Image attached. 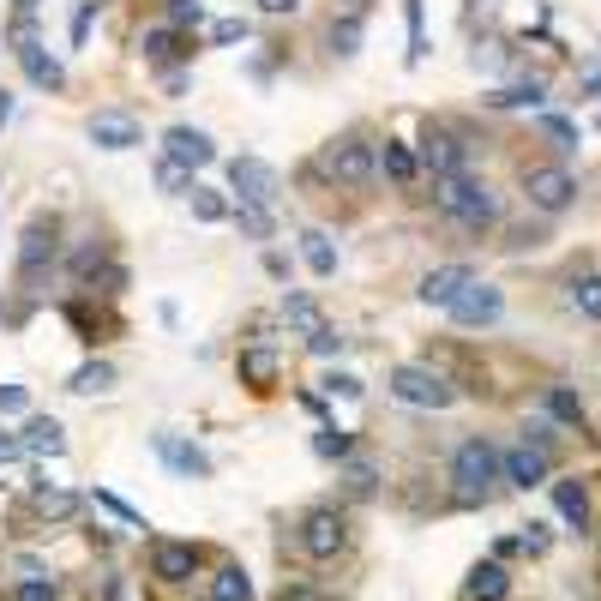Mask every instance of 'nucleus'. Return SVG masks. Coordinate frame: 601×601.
Returning a JSON list of instances; mask_svg holds the SVG:
<instances>
[{"label": "nucleus", "instance_id": "1", "mask_svg": "<svg viewBox=\"0 0 601 601\" xmlns=\"http://www.w3.org/2000/svg\"><path fill=\"white\" fill-rule=\"evenodd\" d=\"M433 199H439V217H445V223H458L463 234H488L493 223H500V199H493V187L475 181V174L439 181Z\"/></svg>", "mask_w": 601, "mask_h": 601}, {"label": "nucleus", "instance_id": "2", "mask_svg": "<svg viewBox=\"0 0 601 601\" xmlns=\"http://www.w3.org/2000/svg\"><path fill=\"white\" fill-rule=\"evenodd\" d=\"M451 481H458V500H463V505H488V500H493V488L505 481V469H500V445H493L488 433L463 439V445L451 451Z\"/></svg>", "mask_w": 601, "mask_h": 601}, {"label": "nucleus", "instance_id": "3", "mask_svg": "<svg viewBox=\"0 0 601 601\" xmlns=\"http://www.w3.org/2000/svg\"><path fill=\"white\" fill-rule=\"evenodd\" d=\"M391 398L409 403V409H451V398L458 391L445 385V373H433V368H421V361H403V368H391Z\"/></svg>", "mask_w": 601, "mask_h": 601}, {"label": "nucleus", "instance_id": "4", "mask_svg": "<svg viewBox=\"0 0 601 601\" xmlns=\"http://www.w3.org/2000/svg\"><path fill=\"white\" fill-rule=\"evenodd\" d=\"M415 157H421V174H433V187L469 174V139L458 127H428V139L415 144Z\"/></svg>", "mask_w": 601, "mask_h": 601}, {"label": "nucleus", "instance_id": "5", "mask_svg": "<svg viewBox=\"0 0 601 601\" xmlns=\"http://www.w3.org/2000/svg\"><path fill=\"white\" fill-rule=\"evenodd\" d=\"M523 199H530L541 217H560L578 204V174L560 169V163H535V169H523Z\"/></svg>", "mask_w": 601, "mask_h": 601}, {"label": "nucleus", "instance_id": "6", "mask_svg": "<svg viewBox=\"0 0 601 601\" xmlns=\"http://www.w3.org/2000/svg\"><path fill=\"white\" fill-rule=\"evenodd\" d=\"M325 174L337 187H368L373 174H379V144L368 139H337L331 151H325Z\"/></svg>", "mask_w": 601, "mask_h": 601}, {"label": "nucleus", "instance_id": "7", "mask_svg": "<svg viewBox=\"0 0 601 601\" xmlns=\"http://www.w3.org/2000/svg\"><path fill=\"white\" fill-rule=\"evenodd\" d=\"M229 187L241 204H253V211H271L277 193H283V181H277L271 163H259V157H234L229 163Z\"/></svg>", "mask_w": 601, "mask_h": 601}, {"label": "nucleus", "instance_id": "8", "mask_svg": "<svg viewBox=\"0 0 601 601\" xmlns=\"http://www.w3.org/2000/svg\"><path fill=\"white\" fill-rule=\"evenodd\" d=\"M445 313H451V325H463V331H493L505 319V296L493 283H469Z\"/></svg>", "mask_w": 601, "mask_h": 601}, {"label": "nucleus", "instance_id": "9", "mask_svg": "<svg viewBox=\"0 0 601 601\" xmlns=\"http://www.w3.org/2000/svg\"><path fill=\"white\" fill-rule=\"evenodd\" d=\"M343 541H349V523H343V511H331V505H313L301 518V548L313 553V560H331V553H343Z\"/></svg>", "mask_w": 601, "mask_h": 601}, {"label": "nucleus", "instance_id": "10", "mask_svg": "<svg viewBox=\"0 0 601 601\" xmlns=\"http://www.w3.org/2000/svg\"><path fill=\"white\" fill-rule=\"evenodd\" d=\"M54 253H61V223H54V217H31V229H24V241H19V271L37 277Z\"/></svg>", "mask_w": 601, "mask_h": 601}, {"label": "nucleus", "instance_id": "11", "mask_svg": "<svg viewBox=\"0 0 601 601\" xmlns=\"http://www.w3.org/2000/svg\"><path fill=\"white\" fill-rule=\"evenodd\" d=\"M163 157H169L174 169L193 174V169H204V163H217V144L204 139L199 127H169V133H163Z\"/></svg>", "mask_w": 601, "mask_h": 601}, {"label": "nucleus", "instance_id": "12", "mask_svg": "<svg viewBox=\"0 0 601 601\" xmlns=\"http://www.w3.org/2000/svg\"><path fill=\"white\" fill-rule=\"evenodd\" d=\"M500 469H505L511 488H541V481L553 475V458L535 445H511V451H500Z\"/></svg>", "mask_w": 601, "mask_h": 601}, {"label": "nucleus", "instance_id": "13", "mask_svg": "<svg viewBox=\"0 0 601 601\" xmlns=\"http://www.w3.org/2000/svg\"><path fill=\"white\" fill-rule=\"evenodd\" d=\"M151 445H157V458H163V463H169L181 481H193V475H211V458H204V451L193 445V439H181V433H157Z\"/></svg>", "mask_w": 601, "mask_h": 601}, {"label": "nucleus", "instance_id": "14", "mask_svg": "<svg viewBox=\"0 0 601 601\" xmlns=\"http://www.w3.org/2000/svg\"><path fill=\"white\" fill-rule=\"evenodd\" d=\"M193 571H199V548H193V541H157V548H151V578L187 583Z\"/></svg>", "mask_w": 601, "mask_h": 601}, {"label": "nucleus", "instance_id": "15", "mask_svg": "<svg viewBox=\"0 0 601 601\" xmlns=\"http://www.w3.org/2000/svg\"><path fill=\"white\" fill-rule=\"evenodd\" d=\"M469 283H475V271H469V266H433L428 277H421V289H415V296L428 301V307H451Z\"/></svg>", "mask_w": 601, "mask_h": 601}, {"label": "nucleus", "instance_id": "16", "mask_svg": "<svg viewBox=\"0 0 601 601\" xmlns=\"http://www.w3.org/2000/svg\"><path fill=\"white\" fill-rule=\"evenodd\" d=\"M91 139L102 144V151H133V144H144V127L133 121V114L102 109V114H91Z\"/></svg>", "mask_w": 601, "mask_h": 601}, {"label": "nucleus", "instance_id": "17", "mask_svg": "<svg viewBox=\"0 0 601 601\" xmlns=\"http://www.w3.org/2000/svg\"><path fill=\"white\" fill-rule=\"evenodd\" d=\"M553 511L571 523L578 535H590V523H595V511H590V488H583L578 475H565V481H553Z\"/></svg>", "mask_w": 601, "mask_h": 601}, {"label": "nucleus", "instance_id": "18", "mask_svg": "<svg viewBox=\"0 0 601 601\" xmlns=\"http://www.w3.org/2000/svg\"><path fill=\"white\" fill-rule=\"evenodd\" d=\"M379 174H385L391 187H415V181H421V157H415V144L385 139V144H379Z\"/></svg>", "mask_w": 601, "mask_h": 601}, {"label": "nucleus", "instance_id": "19", "mask_svg": "<svg viewBox=\"0 0 601 601\" xmlns=\"http://www.w3.org/2000/svg\"><path fill=\"white\" fill-rule=\"evenodd\" d=\"M139 54L163 67V61H174V54H193V49L181 42V31H174V24H151V31H139Z\"/></svg>", "mask_w": 601, "mask_h": 601}, {"label": "nucleus", "instance_id": "20", "mask_svg": "<svg viewBox=\"0 0 601 601\" xmlns=\"http://www.w3.org/2000/svg\"><path fill=\"white\" fill-rule=\"evenodd\" d=\"M541 415L565 421V428H583V398L571 385H548V391H541Z\"/></svg>", "mask_w": 601, "mask_h": 601}, {"label": "nucleus", "instance_id": "21", "mask_svg": "<svg viewBox=\"0 0 601 601\" xmlns=\"http://www.w3.org/2000/svg\"><path fill=\"white\" fill-rule=\"evenodd\" d=\"M463 590H469V601H500V595L511 590V578H505V565H500V560H488V565L469 571Z\"/></svg>", "mask_w": 601, "mask_h": 601}, {"label": "nucleus", "instance_id": "22", "mask_svg": "<svg viewBox=\"0 0 601 601\" xmlns=\"http://www.w3.org/2000/svg\"><path fill=\"white\" fill-rule=\"evenodd\" d=\"M301 259H307V271H313V277H331V271H337L331 234H325V229H301Z\"/></svg>", "mask_w": 601, "mask_h": 601}, {"label": "nucleus", "instance_id": "23", "mask_svg": "<svg viewBox=\"0 0 601 601\" xmlns=\"http://www.w3.org/2000/svg\"><path fill=\"white\" fill-rule=\"evenodd\" d=\"M24 451H37V458H61L67 451V439H61V428H54L49 415H37V421H24V439H19Z\"/></svg>", "mask_w": 601, "mask_h": 601}, {"label": "nucleus", "instance_id": "24", "mask_svg": "<svg viewBox=\"0 0 601 601\" xmlns=\"http://www.w3.org/2000/svg\"><path fill=\"white\" fill-rule=\"evenodd\" d=\"M19 61H24V72H31V84H42V91H61V84H67V67L54 61V54H42V42H37V49H24Z\"/></svg>", "mask_w": 601, "mask_h": 601}, {"label": "nucleus", "instance_id": "25", "mask_svg": "<svg viewBox=\"0 0 601 601\" xmlns=\"http://www.w3.org/2000/svg\"><path fill=\"white\" fill-rule=\"evenodd\" d=\"M541 97H548V84H541V79H523V84H505V91H493L488 102H493V109H541Z\"/></svg>", "mask_w": 601, "mask_h": 601}, {"label": "nucleus", "instance_id": "26", "mask_svg": "<svg viewBox=\"0 0 601 601\" xmlns=\"http://www.w3.org/2000/svg\"><path fill=\"white\" fill-rule=\"evenodd\" d=\"M211 601H253V578H247L241 565H223L211 578Z\"/></svg>", "mask_w": 601, "mask_h": 601}, {"label": "nucleus", "instance_id": "27", "mask_svg": "<svg viewBox=\"0 0 601 601\" xmlns=\"http://www.w3.org/2000/svg\"><path fill=\"white\" fill-rule=\"evenodd\" d=\"M283 319H289L301 337H319V331H325V319H319V307L307 301V296H283Z\"/></svg>", "mask_w": 601, "mask_h": 601}, {"label": "nucleus", "instance_id": "28", "mask_svg": "<svg viewBox=\"0 0 601 601\" xmlns=\"http://www.w3.org/2000/svg\"><path fill=\"white\" fill-rule=\"evenodd\" d=\"M109 385H114V368H109V361H84V368L67 379V391H79V398H91V391H109Z\"/></svg>", "mask_w": 601, "mask_h": 601}, {"label": "nucleus", "instance_id": "29", "mask_svg": "<svg viewBox=\"0 0 601 601\" xmlns=\"http://www.w3.org/2000/svg\"><path fill=\"white\" fill-rule=\"evenodd\" d=\"M187 199H193V217H199V223H223V217H229V199L217 193V187H193Z\"/></svg>", "mask_w": 601, "mask_h": 601}, {"label": "nucleus", "instance_id": "30", "mask_svg": "<svg viewBox=\"0 0 601 601\" xmlns=\"http://www.w3.org/2000/svg\"><path fill=\"white\" fill-rule=\"evenodd\" d=\"M571 307L601 325V277H578V283H571Z\"/></svg>", "mask_w": 601, "mask_h": 601}, {"label": "nucleus", "instance_id": "31", "mask_svg": "<svg viewBox=\"0 0 601 601\" xmlns=\"http://www.w3.org/2000/svg\"><path fill=\"white\" fill-rule=\"evenodd\" d=\"M541 139H553V151H578V127L565 121V114H541Z\"/></svg>", "mask_w": 601, "mask_h": 601}, {"label": "nucleus", "instance_id": "32", "mask_svg": "<svg viewBox=\"0 0 601 601\" xmlns=\"http://www.w3.org/2000/svg\"><path fill=\"white\" fill-rule=\"evenodd\" d=\"M241 373L253 379V385H271V379H277V355H271V349H247V355H241Z\"/></svg>", "mask_w": 601, "mask_h": 601}, {"label": "nucleus", "instance_id": "33", "mask_svg": "<svg viewBox=\"0 0 601 601\" xmlns=\"http://www.w3.org/2000/svg\"><path fill=\"white\" fill-rule=\"evenodd\" d=\"M234 223H241V234H253V241H266L271 234V211H253V204H234Z\"/></svg>", "mask_w": 601, "mask_h": 601}, {"label": "nucleus", "instance_id": "34", "mask_svg": "<svg viewBox=\"0 0 601 601\" xmlns=\"http://www.w3.org/2000/svg\"><path fill=\"white\" fill-rule=\"evenodd\" d=\"M355 42H361V19L349 12L343 24H331V49H337V54H355Z\"/></svg>", "mask_w": 601, "mask_h": 601}, {"label": "nucleus", "instance_id": "35", "mask_svg": "<svg viewBox=\"0 0 601 601\" xmlns=\"http://www.w3.org/2000/svg\"><path fill=\"white\" fill-rule=\"evenodd\" d=\"M553 439H560V433H553V421H548V415H535V421H523V445H535V451H548V445H553Z\"/></svg>", "mask_w": 601, "mask_h": 601}, {"label": "nucleus", "instance_id": "36", "mask_svg": "<svg viewBox=\"0 0 601 601\" xmlns=\"http://www.w3.org/2000/svg\"><path fill=\"white\" fill-rule=\"evenodd\" d=\"M313 451H319V458H349V433L343 428H325V433L313 439Z\"/></svg>", "mask_w": 601, "mask_h": 601}, {"label": "nucleus", "instance_id": "37", "mask_svg": "<svg viewBox=\"0 0 601 601\" xmlns=\"http://www.w3.org/2000/svg\"><path fill=\"white\" fill-rule=\"evenodd\" d=\"M373 488H379V469L373 463H349V493H361V500H368Z\"/></svg>", "mask_w": 601, "mask_h": 601}, {"label": "nucleus", "instance_id": "38", "mask_svg": "<svg viewBox=\"0 0 601 601\" xmlns=\"http://www.w3.org/2000/svg\"><path fill=\"white\" fill-rule=\"evenodd\" d=\"M157 181H163L169 193H193V174H187V169H174L169 157H163V163H157Z\"/></svg>", "mask_w": 601, "mask_h": 601}, {"label": "nucleus", "instance_id": "39", "mask_svg": "<svg viewBox=\"0 0 601 601\" xmlns=\"http://www.w3.org/2000/svg\"><path fill=\"white\" fill-rule=\"evenodd\" d=\"M169 24L181 31V24H204V7L199 0H169Z\"/></svg>", "mask_w": 601, "mask_h": 601}, {"label": "nucleus", "instance_id": "40", "mask_svg": "<svg viewBox=\"0 0 601 601\" xmlns=\"http://www.w3.org/2000/svg\"><path fill=\"white\" fill-rule=\"evenodd\" d=\"M97 505H102V511H114V518H121L127 530H144V518H139V511L127 505V500H114V493H97Z\"/></svg>", "mask_w": 601, "mask_h": 601}, {"label": "nucleus", "instance_id": "41", "mask_svg": "<svg viewBox=\"0 0 601 601\" xmlns=\"http://www.w3.org/2000/svg\"><path fill=\"white\" fill-rule=\"evenodd\" d=\"M12 601H54V583L49 578H24L19 590H12Z\"/></svg>", "mask_w": 601, "mask_h": 601}, {"label": "nucleus", "instance_id": "42", "mask_svg": "<svg viewBox=\"0 0 601 601\" xmlns=\"http://www.w3.org/2000/svg\"><path fill=\"white\" fill-rule=\"evenodd\" d=\"M307 349H313V355H343V337H337V331L325 325L319 337H307Z\"/></svg>", "mask_w": 601, "mask_h": 601}, {"label": "nucleus", "instance_id": "43", "mask_svg": "<svg viewBox=\"0 0 601 601\" xmlns=\"http://www.w3.org/2000/svg\"><path fill=\"white\" fill-rule=\"evenodd\" d=\"M325 391H331V398H361V379L355 373H331Z\"/></svg>", "mask_w": 601, "mask_h": 601}, {"label": "nucleus", "instance_id": "44", "mask_svg": "<svg viewBox=\"0 0 601 601\" xmlns=\"http://www.w3.org/2000/svg\"><path fill=\"white\" fill-rule=\"evenodd\" d=\"M241 37H247L241 19H217V24H211V42H241Z\"/></svg>", "mask_w": 601, "mask_h": 601}, {"label": "nucleus", "instance_id": "45", "mask_svg": "<svg viewBox=\"0 0 601 601\" xmlns=\"http://www.w3.org/2000/svg\"><path fill=\"white\" fill-rule=\"evenodd\" d=\"M0 415H24V385H0Z\"/></svg>", "mask_w": 601, "mask_h": 601}, {"label": "nucleus", "instance_id": "46", "mask_svg": "<svg viewBox=\"0 0 601 601\" xmlns=\"http://www.w3.org/2000/svg\"><path fill=\"white\" fill-rule=\"evenodd\" d=\"M72 505H79V500H72V493H49V488H42V511H54V518H67Z\"/></svg>", "mask_w": 601, "mask_h": 601}, {"label": "nucleus", "instance_id": "47", "mask_svg": "<svg viewBox=\"0 0 601 601\" xmlns=\"http://www.w3.org/2000/svg\"><path fill=\"white\" fill-rule=\"evenodd\" d=\"M518 548H523V553H548V535H541V530H535V523H530V530H523V535H518Z\"/></svg>", "mask_w": 601, "mask_h": 601}, {"label": "nucleus", "instance_id": "48", "mask_svg": "<svg viewBox=\"0 0 601 601\" xmlns=\"http://www.w3.org/2000/svg\"><path fill=\"white\" fill-rule=\"evenodd\" d=\"M277 601H325V595L307 590V583H283V595H277Z\"/></svg>", "mask_w": 601, "mask_h": 601}, {"label": "nucleus", "instance_id": "49", "mask_svg": "<svg viewBox=\"0 0 601 601\" xmlns=\"http://www.w3.org/2000/svg\"><path fill=\"white\" fill-rule=\"evenodd\" d=\"M12 458H24V445L12 433H0V463H12Z\"/></svg>", "mask_w": 601, "mask_h": 601}, {"label": "nucleus", "instance_id": "50", "mask_svg": "<svg viewBox=\"0 0 601 601\" xmlns=\"http://www.w3.org/2000/svg\"><path fill=\"white\" fill-rule=\"evenodd\" d=\"M259 7H266V12H296L301 0H259Z\"/></svg>", "mask_w": 601, "mask_h": 601}, {"label": "nucleus", "instance_id": "51", "mask_svg": "<svg viewBox=\"0 0 601 601\" xmlns=\"http://www.w3.org/2000/svg\"><path fill=\"white\" fill-rule=\"evenodd\" d=\"M12 121V91H0V127Z\"/></svg>", "mask_w": 601, "mask_h": 601}, {"label": "nucleus", "instance_id": "52", "mask_svg": "<svg viewBox=\"0 0 601 601\" xmlns=\"http://www.w3.org/2000/svg\"><path fill=\"white\" fill-rule=\"evenodd\" d=\"M19 12H37V0H19Z\"/></svg>", "mask_w": 601, "mask_h": 601}, {"label": "nucleus", "instance_id": "53", "mask_svg": "<svg viewBox=\"0 0 601 601\" xmlns=\"http://www.w3.org/2000/svg\"><path fill=\"white\" fill-rule=\"evenodd\" d=\"M355 7H361V0H355Z\"/></svg>", "mask_w": 601, "mask_h": 601}]
</instances>
